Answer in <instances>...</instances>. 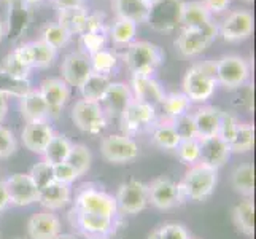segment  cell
<instances>
[{
  "label": "cell",
  "instance_id": "obj_32",
  "mask_svg": "<svg viewBox=\"0 0 256 239\" xmlns=\"http://www.w3.org/2000/svg\"><path fill=\"white\" fill-rule=\"evenodd\" d=\"M152 139H153V144L162 150H175L182 142L174 125H172V120L162 121L160 125H154L153 132H152Z\"/></svg>",
  "mask_w": 256,
  "mask_h": 239
},
{
  "label": "cell",
  "instance_id": "obj_7",
  "mask_svg": "<svg viewBox=\"0 0 256 239\" xmlns=\"http://www.w3.org/2000/svg\"><path fill=\"white\" fill-rule=\"evenodd\" d=\"M70 117L75 126L88 134H100L107 128V115L99 102L84 99L76 101L70 112Z\"/></svg>",
  "mask_w": 256,
  "mask_h": 239
},
{
  "label": "cell",
  "instance_id": "obj_52",
  "mask_svg": "<svg viewBox=\"0 0 256 239\" xmlns=\"http://www.w3.org/2000/svg\"><path fill=\"white\" fill-rule=\"evenodd\" d=\"M58 10L62 8H74V7H83V0H52Z\"/></svg>",
  "mask_w": 256,
  "mask_h": 239
},
{
  "label": "cell",
  "instance_id": "obj_50",
  "mask_svg": "<svg viewBox=\"0 0 256 239\" xmlns=\"http://www.w3.org/2000/svg\"><path fill=\"white\" fill-rule=\"evenodd\" d=\"M204 5L212 15H220L231 5V0H204Z\"/></svg>",
  "mask_w": 256,
  "mask_h": 239
},
{
  "label": "cell",
  "instance_id": "obj_24",
  "mask_svg": "<svg viewBox=\"0 0 256 239\" xmlns=\"http://www.w3.org/2000/svg\"><path fill=\"white\" fill-rule=\"evenodd\" d=\"M70 198H72V190H70V185L66 183H59L56 180H52L48 183L46 187H43L38 190V201L40 204L45 207L46 210H58L66 207Z\"/></svg>",
  "mask_w": 256,
  "mask_h": 239
},
{
  "label": "cell",
  "instance_id": "obj_18",
  "mask_svg": "<svg viewBox=\"0 0 256 239\" xmlns=\"http://www.w3.org/2000/svg\"><path fill=\"white\" fill-rule=\"evenodd\" d=\"M38 93L45 99L51 117H58L68 102L72 91L62 78H45L38 86Z\"/></svg>",
  "mask_w": 256,
  "mask_h": 239
},
{
  "label": "cell",
  "instance_id": "obj_16",
  "mask_svg": "<svg viewBox=\"0 0 256 239\" xmlns=\"http://www.w3.org/2000/svg\"><path fill=\"white\" fill-rule=\"evenodd\" d=\"M253 15L248 10H236L218 28V34L226 42H242L253 34Z\"/></svg>",
  "mask_w": 256,
  "mask_h": 239
},
{
  "label": "cell",
  "instance_id": "obj_5",
  "mask_svg": "<svg viewBox=\"0 0 256 239\" xmlns=\"http://www.w3.org/2000/svg\"><path fill=\"white\" fill-rule=\"evenodd\" d=\"M216 83L226 90H240L250 78L248 61L237 55H228L215 61Z\"/></svg>",
  "mask_w": 256,
  "mask_h": 239
},
{
  "label": "cell",
  "instance_id": "obj_17",
  "mask_svg": "<svg viewBox=\"0 0 256 239\" xmlns=\"http://www.w3.org/2000/svg\"><path fill=\"white\" fill-rule=\"evenodd\" d=\"M60 74L68 86L80 88L84 80L92 74L90 56L83 51L68 53L60 64Z\"/></svg>",
  "mask_w": 256,
  "mask_h": 239
},
{
  "label": "cell",
  "instance_id": "obj_61",
  "mask_svg": "<svg viewBox=\"0 0 256 239\" xmlns=\"http://www.w3.org/2000/svg\"><path fill=\"white\" fill-rule=\"evenodd\" d=\"M190 239H196V237H191V236H190Z\"/></svg>",
  "mask_w": 256,
  "mask_h": 239
},
{
  "label": "cell",
  "instance_id": "obj_15",
  "mask_svg": "<svg viewBox=\"0 0 256 239\" xmlns=\"http://www.w3.org/2000/svg\"><path fill=\"white\" fill-rule=\"evenodd\" d=\"M146 188H148V202H152L154 207L161 210L172 209L183 201V194L178 183L167 179V177L154 179L152 183L146 185Z\"/></svg>",
  "mask_w": 256,
  "mask_h": 239
},
{
  "label": "cell",
  "instance_id": "obj_2",
  "mask_svg": "<svg viewBox=\"0 0 256 239\" xmlns=\"http://www.w3.org/2000/svg\"><path fill=\"white\" fill-rule=\"evenodd\" d=\"M216 182H218L216 169L202 163H196L190 166V169L184 172L178 187L182 190L183 199L202 201L214 193Z\"/></svg>",
  "mask_w": 256,
  "mask_h": 239
},
{
  "label": "cell",
  "instance_id": "obj_55",
  "mask_svg": "<svg viewBox=\"0 0 256 239\" xmlns=\"http://www.w3.org/2000/svg\"><path fill=\"white\" fill-rule=\"evenodd\" d=\"M4 37H5V28H4V23L0 21V42L4 40Z\"/></svg>",
  "mask_w": 256,
  "mask_h": 239
},
{
  "label": "cell",
  "instance_id": "obj_28",
  "mask_svg": "<svg viewBox=\"0 0 256 239\" xmlns=\"http://www.w3.org/2000/svg\"><path fill=\"white\" fill-rule=\"evenodd\" d=\"M212 23V13L207 10L204 2H183L182 7V18H180V26L183 28H200Z\"/></svg>",
  "mask_w": 256,
  "mask_h": 239
},
{
  "label": "cell",
  "instance_id": "obj_60",
  "mask_svg": "<svg viewBox=\"0 0 256 239\" xmlns=\"http://www.w3.org/2000/svg\"><path fill=\"white\" fill-rule=\"evenodd\" d=\"M245 2H253V0H245Z\"/></svg>",
  "mask_w": 256,
  "mask_h": 239
},
{
  "label": "cell",
  "instance_id": "obj_1",
  "mask_svg": "<svg viewBox=\"0 0 256 239\" xmlns=\"http://www.w3.org/2000/svg\"><path fill=\"white\" fill-rule=\"evenodd\" d=\"M215 61H204L191 66L183 77V93L191 102H206L216 90Z\"/></svg>",
  "mask_w": 256,
  "mask_h": 239
},
{
  "label": "cell",
  "instance_id": "obj_4",
  "mask_svg": "<svg viewBox=\"0 0 256 239\" xmlns=\"http://www.w3.org/2000/svg\"><path fill=\"white\" fill-rule=\"evenodd\" d=\"M72 212H82V214H97L116 218L118 207L116 199L113 194L94 188V187H83L75 196Z\"/></svg>",
  "mask_w": 256,
  "mask_h": 239
},
{
  "label": "cell",
  "instance_id": "obj_51",
  "mask_svg": "<svg viewBox=\"0 0 256 239\" xmlns=\"http://www.w3.org/2000/svg\"><path fill=\"white\" fill-rule=\"evenodd\" d=\"M8 206H10V198H8L5 182L0 180V212H4Z\"/></svg>",
  "mask_w": 256,
  "mask_h": 239
},
{
  "label": "cell",
  "instance_id": "obj_20",
  "mask_svg": "<svg viewBox=\"0 0 256 239\" xmlns=\"http://www.w3.org/2000/svg\"><path fill=\"white\" fill-rule=\"evenodd\" d=\"M52 136H54V131H52L48 121H32L26 123L21 132V140L22 145L30 150L32 153L43 155Z\"/></svg>",
  "mask_w": 256,
  "mask_h": 239
},
{
  "label": "cell",
  "instance_id": "obj_10",
  "mask_svg": "<svg viewBox=\"0 0 256 239\" xmlns=\"http://www.w3.org/2000/svg\"><path fill=\"white\" fill-rule=\"evenodd\" d=\"M12 53L29 69H46L52 66L58 56V50L48 45L42 39L22 43L21 47H18Z\"/></svg>",
  "mask_w": 256,
  "mask_h": 239
},
{
  "label": "cell",
  "instance_id": "obj_57",
  "mask_svg": "<svg viewBox=\"0 0 256 239\" xmlns=\"http://www.w3.org/2000/svg\"><path fill=\"white\" fill-rule=\"evenodd\" d=\"M144 2H145V4H148L150 7H152V5H153L154 2H158V0H144Z\"/></svg>",
  "mask_w": 256,
  "mask_h": 239
},
{
  "label": "cell",
  "instance_id": "obj_39",
  "mask_svg": "<svg viewBox=\"0 0 256 239\" xmlns=\"http://www.w3.org/2000/svg\"><path fill=\"white\" fill-rule=\"evenodd\" d=\"M90 61H91L92 72L105 75V77H108L112 74V70L116 67V64H118L116 56H114L112 51L105 50V48L100 50V51H97V53H94V55H91Z\"/></svg>",
  "mask_w": 256,
  "mask_h": 239
},
{
  "label": "cell",
  "instance_id": "obj_48",
  "mask_svg": "<svg viewBox=\"0 0 256 239\" xmlns=\"http://www.w3.org/2000/svg\"><path fill=\"white\" fill-rule=\"evenodd\" d=\"M52 174H54L56 182L66 183V185H72L78 177H80L74 167L67 163H59V164L52 166Z\"/></svg>",
  "mask_w": 256,
  "mask_h": 239
},
{
  "label": "cell",
  "instance_id": "obj_35",
  "mask_svg": "<svg viewBox=\"0 0 256 239\" xmlns=\"http://www.w3.org/2000/svg\"><path fill=\"white\" fill-rule=\"evenodd\" d=\"M137 34V24L132 23L129 20H122V18H118L114 24L110 29V39L114 45L118 47H128L136 39Z\"/></svg>",
  "mask_w": 256,
  "mask_h": 239
},
{
  "label": "cell",
  "instance_id": "obj_44",
  "mask_svg": "<svg viewBox=\"0 0 256 239\" xmlns=\"http://www.w3.org/2000/svg\"><path fill=\"white\" fill-rule=\"evenodd\" d=\"M172 125L178 134L180 140H191V139H198V132H196V125H194V118L191 113H184L182 117L172 120Z\"/></svg>",
  "mask_w": 256,
  "mask_h": 239
},
{
  "label": "cell",
  "instance_id": "obj_38",
  "mask_svg": "<svg viewBox=\"0 0 256 239\" xmlns=\"http://www.w3.org/2000/svg\"><path fill=\"white\" fill-rule=\"evenodd\" d=\"M66 163L72 166L74 169L78 172V175H83L91 167L92 155H91L90 148H88L86 145H82V144H75L74 145L72 144V148H70Z\"/></svg>",
  "mask_w": 256,
  "mask_h": 239
},
{
  "label": "cell",
  "instance_id": "obj_59",
  "mask_svg": "<svg viewBox=\"0 0 256 239\" xmlns=\"http://www.w3.org/2000/svg\"><path fill=\"white\" fill-rule=\"evenodd\" d=\"M16 239H29V237H16Z\"/></svg>",
  "mask_w": 256,
  "mask_h": 239
},
{
  "label": "cell",
  "instance_id": "obj_9",
  "mask_svg": "<svg viewBox=\"0 0 256 239\" xmlns=\"http://www.w3.org/2000/svg\"><path fill=\"white\" fill-rule=\"evenodd\" d=\"M100 153L108 163H130L138 156L140 148L130 136L126 134H110L102 139Z\"/></svg>",
  "mask_w": 256,
  "mask_h": 239
},
{
  "label": "cell",
  "instance_id": "obj_45",
  "mask_svg": "<svg viewBox=\"0 0 256 239\" xmlns=\"http://www.w3.org/2000/svg\"><path fill=\"white\" fill-rule=\"evenodd\" d=\"M0 70H4V72L10 74L13 77L26 78V80H29V74H30V69L26 67L13 53H10V55L4 58L2 64H0Z\"/></svg>",
  "mask_w": 256,
  "mask_h": 239
},
{
  "label": "cell",
  "instance_id": "obj_8",
  "mask_svg": "<svg viewBox=\"0 0 256 239\" xmlns=\"http://www.w3.org/2000/svg\"><path fill=\"white\" fill-rule=\"evenodd\" d=\"M183 0H158L150 7L148 26L156 32H172L180 26Z\"/></svg>",
  "mask_w": 256,
  "mask_h": 239
},
{
  "label": "cell",
  "instance_id": "obj_25",
  "mask_svg": "<svg viewBox=\"0 0 256 239\" xmlns=\"http://www.w3.org/2000/svg\"><path fill=\"white\" fill-rule=\"evenodd\" d=\"M21 115L26 123L48 121L51 118L48 105L38 90H30L28 94L21 97Z\"/></svg>",
  "mask_w": 256,
  "mask_h": 239
},
{
  "label": "cell",
  "instance_id": "obj_46",
  "mask_svg": "<svg viewBox=\"0 0 256 239\" xmlns=\"http://www.w3.org/2000/svg\"><path fill=\"white\" fill-rule=\"evenodd\" d=\"M237 126H239V120H237L232 113L229 112H222V118H220V128H218V134L223 140L229 144L232 140Z\"/></svg>",
  "mask_w": 256,
  "mask_h": 239
},
{
  "label": "cell",
  "instance_id": "obj_53",
  "mask_svg": "<svg viewBox=\"0 0 256 239\" xmlns=\"http://www.w3.org/2000/svg\"><path fill=\"white\" fill-rule=\"evenodd\" d=\"M6 113H8V97L0 94V125L4 123Z\"/></svg>",
  "mask_w": 256,
  "mask_h": 239
},
{
  "label": "cell",
  "instance_id": "obj_13",
  "mask_svg": "<svg viewBox=\"0 0 256 239\" xmlns=\"http://www.w3.org/2000/svg\"><path fill=\"white\" fill-rule=\"evenodd\" d=\"M70 223L84 236L108 237L116 229V218L97 214H82V212L70 210Z\"/></svg>",
  "mask_w": 256,
  "mask_h": 239
},
{
  "label": "cell",
  "instance_id": "obj_27",
  "mask_svg": "<svg viewBox=\"0 0 256 239\" xmlns=\"http://www.w3.org/2000/svg\"><path fill=\"white\" fill-rule=\"evenodd\" d=\"M113 10L118 18L129 20L132 23H146L150 13V5L144 0H112Z\"/></svg>",
  "mask_w": 256,
  "mask_h": 239
},
{
  "label": "cell",
  "instance_id": "obj_43",
  "mask_svg": "<svg viewBox=\"0 0 256 239\" xmlns=\"http://www.w3.org/2000/svg\"><path fill=\"white\" fill-rule=\"evenodd\" d=\"M30 175V179L34 180V183L37 185V188H43L46 187L48 183H51L54 180V174H52V164H50L45 159H42L40 163L34 164L30 167V171L28 172Z\"/></svg>",
  "mask_w": 256,
  "mask_h": 239
},
{
  "label": "cell",
  "instance_id": "obj_23",
  "mask_svg": "<svg viewBox=\"0 0 256 239\" xmlns=\"http://www.w3.org/2000/svg\"><path fill=\"white\" fill-rule=\"evenodd\" d=\"M60 233V220L51 210L34 214L28 222L29 239H52Z\"/></svg>",
  "mask_w": 256,
  "mask_h": 239
},
{
  "label": "cell",
  "instance_id": "obj_41",
  "mask_svg": "<svg viewBox=\"0 0 256 239\" xmlns=\"http://www.w3.org/2000/svg\"><path fill=\"white\" fill-rule=\"evenodd\" d=\"M105 42H107V32L104 28L99 29H92L82 34V45L84 48L83 53H86L88 56L94 55V53L104 50Z\"/></svg>",
  "mask_w": 256,
  "mask_h": 239
},
{
  "label": "cell",
  "instance_id": "obj_30",
  "mask_svg": "<svg viewBox=\"0 0 256 239\" xmlns=\"http://www.w3.org/2000/svg\"><path fill=\"white\" fill-rule=\"evenodd\" d=\"M231 185L236 193L245 198H253L254 193V169L253 164L245 163L237 166L231 174Z\"/></svg>",
  "mask_w": 256,
  "mask_h": 239
},
{
  "label": "cell",
  "instance_id": "obj_34",
  "mask_svg": "<svg viewBox=\"0 0 256 239\" xmlns=\"http://www.w3.org/2000/svg\"><path fill=\"white\" fill-rule=\"evenodd\" d=\"M70 148H72V142L62 134H54L52 139L50 140V144L43 153V159L48 161L50 164H59V163H66V159L68 156Z\"/></svg>",
  "mask_w": 256,
  "mask_h": 239
},
{
  "label": "cell",
  "instance_id": "obj_33",
  "mask_svg": "<svg viewBox=\"0 0 256 239\" xmlns=\"http://www.w3.org/2000/svg\"><path fill=\"white\" fill-rule=\"evenodd\" d=\"M32 90L30 82L26 78H18L0 70V94L5 97H18L21 99Z\"/></svg>",
  "mask_w": 256,
  "mask_h": 239
},
{
  "label": "cell",
  "instance_id": "obj_6",
  "mask_svg": "<svg viewBox=\"0 0 256 239\" xmlns=\"http://www.w3.org/2000/svg\"><path fill=\"white\" fill-rule=\"evenodd\" d=\"M218 37V26L212 21L200 28H183L178 39L175 40V47L183 56L192 58L206 51Z\"/></svg>",
  "mask_w": 256,
  "mask_h": 239
},
{
  "label": "cell",
  "instance_id": "obj_22",
  "mask_svg": "<svg viewBox=\"0 0 256 239\" xmlns=\"http://www.w3.org/2000/svg\"><path fill=\"white\" fill-rule=\"evenodd\" d=\"M132 101H134V96H132L130 86H128L126 83L116 82V83H110L107 93L102 97L100 105L105 115L121 118V115L124 113V110Z\"/></svg>",
  "mask_w": 256,
  "mask_h": 239
},
{
  "label": "cell",
  "instance_id": "obj_42",
  "mask_svg": "<svg viewBox=\"0 0 256 239\" xmlns=\"http://www.w3.org/2000/svg\"><path fill=\"white\" fill-rule=\"evenodd\" d=\"M176 156L182 163L192 166L199 163V155H200V148H199V139H191V140H182L178 147L175 148Z\"/></svg>",
  "mask_w": 256,
  "mask_h": 239
},
{
  "label": "cell",
  "instance_id": "obj_26",
  "mask_svg": "<svg viewBox=\"0 0 256 239\" xmlns=\"http://www.w3.org/2000/svg\"><path fill=\"white\" fill-rule=\"evenodd\" d=\"M222 112L216 107H200L196 113L192 115L194 118V125H196V132H198V139H206L218 134V128H220V118H222Z\"/></svg>",
  "mask_w": 256,
  "mask_h": 239
},
{
  "label": "cell",
  "instance_id": "obj_29",
  "mask_svg": "<svg viewBox=\"0 0 256 239\" xmlns=\"http://www.w3.org/2000/svg\"><path fill=\"white\" fill-rule=\"evenodd\" d=\"M232 223L237 231L252 237L254 234V206L252 198H245L232 209Z\"/></svg>",
  "mask_w": 256,
  "mask_h": 239
},
{
  "label": "cell",
  "instance_id": "obj_54",
  "mask_svg": "<svg viewBox=\"0 0 256 239\" xmlns=\"http://www.w3.org/2000/svg\"><path fill=\"white\" fill-rule=\"evenodd\" d=\"M52 239H76V236L70 234V233H59L56 237H52Z\"/></svg>",
  "mask_w": 256,
  "mask_h": 239
},
{
  "label": "cell",
  "instance_id": "obj_58",
  "mask_svg": "<svg viewBox=\"0 0 256 239\" xmlns=\"http://www.w3.org/2000/svg\"><path fill=\"white\" fill-rule=\"evenodd\" d=\"M83 239H107V237H96V236H84Z\"/></svg>",
  "mask_w": 256,
  "mask_h": 239
},
{
  "label": "cell",
  "instance_id": "obj_37",
  "mask_svg": "<svg viewBox=\"0 0 256 239\" xmlns=\"http://www.w3.org/2000/svg\"><path fill=\"white\" fill-rule=\"evenodd\" d=\"M161 107L164 109L167 117L170 120H175L184 113H190L191 101L188 99L184 93H170V94H166Z\"/></svg>",
  "mask_w": 256,
  "mask_h": 239
},
{
  "label": "cell",
  "instance_id": "obj_14",
  "mask_svg": "<svg viewBox=\"0 0 256 239\" xmlns=\"http://www.w3.org/2000/svg\"><path fill=\"white\" fill-rule=\"evenodd\" d=\"M5 182L10 204L13 206H30L38 201V188L28 172H16L8 177Z\"/></svg>",
  "mask_w": 256,
  "mask_h": 239
},
{
  "label": "cell",
  "instance_id": "obj_21",
  "mask_svg": "<svg viewBox=\"0 0 256 239\" xmlns=\"http://www.w3.org/2000/svg\"><path fill=\"white\" fill-rule=\"evenodd\" d=\"M132 96L134 101L144 102L152 107H160L166 97L161 85L152 75H132Z\"/></svg>",
  "mask_w": 256,
  "mask_h": 239
},
{
  "label": "cell",
  "instance_id": "obj_56",
  "mask_svg": "<svg viewBox=\"0 0 256 239\" xmlns=\"http://www.w3.org/2000/svg\"><path fill=\"white\" fill-rule=\"evenodd\" d=\"M148 239H161V237H160V234H158V229H154V231L150 233Z\"/></svg>",
  "mask_w": 256,
  "mask_h": 239
},
{
  "label": "cell",
  "instance_id": "obj_36",
  "mask_svg": "<svg viewBox=\"0 0 256 239\" xmlns=\"http://www.w3.org/2000/svg\"><path fill=\"white\" fill-rule=\"evenodd\" d=\"M254 144V126L252 123H239L237 131L229 142L232 153H246L253 148Z\"/></svg>",
  "mask_w": 256,
  "mask_h": 239
},
{
  "label": "cell",
  "instance_id": "obj_31",
  "mask_svg": "<svg viewBox=\"0 0 256 239\" xmlns=\"http://www.w3.org/2000/svg\"><path fill=\"white\" fill-rule=\"evenodd\" d=\"M110 78L100 75V74H91L84 82L82 83V86L78 88L83 96L84 101H91V102H99L102 101V97L107 93L108 86H110Z\"/></svg>",
  "mask_w": 256,
  "mask_h": 239
},
{
  "label": "cell",
  "instance_id": "obj_3",
  "mask_svg": "<svg viewBox=\"0 0 256 239\" xmlns=\"http://www.w3.org/2000/svg\"><path fill=\"white\" fill-rule=\"evenodd\" d=\"M122 61L132 75H152L162 64L164 51L152 42L138 40L128 45Z\"/></svg>",
  "mask_w": 256,
  "mask_h": 239
},
{
  "label": "cell",
  "instance_id": "obj_47",
  "mask_svg": "<svg viewBox=\"0 0 256 239\" xmlns=\"http://www.w3.org/2000/svg\"><path fill=\"white\" fill-rule=\"evenodd\" d=\"M16 137L13 132L0 125V158H10L16 152Z\"/></svg>",
  "mask_w": 256,
  "mask_h": 239
},
{
  "label": "cell",
  "instance_id": "obj_19",
  "mask_svg": "<svg viewBox=\"0 0 256 239\" xmlns=\"http://www.w3.org/2000/svg\"><path fill=\"white\" fill-rule=\"evenodd\" d=\"M199 163L214 167V169H220L231 156V147L223 140L220 136H212L206 139H199Z\"/></svg>",
  "mask_w": 256,
  "mask_h": 239
},
{
  "label": "cell",
  "instance_id": "obj_12",
  "mask_svg": "<svg viewBox=\"0 0 256 239\" xmlns=\"http://www.w3.org/2000/svg\"><path fill=\"white\" fill-rule=\"evenodd\" d=\"M121 128L124 131L126 136H134L142 132L144 129L150 128L154 125L156 121V109L152 105L138 102V101H132L124 113L121 115Z\"/></svg>",
  "mask_w": 256,
  "mask_h": 239
},
{
  "label": "cell",
  "instance_id": "obj_40",
  "mask_svg": "<svg viewBox=\"0 0 256 239\" xmlns=\"http://www.w3.org/2000/svg\"><path fill=\"white\" fill-rule=\"evenodd\" d=\"M70 32L67 29H64L62 26L59 23H54V24H46L45 29L42 32V40L46 42L48 45H51L52 48H62L64 45H67V42L70 40Z\"/></svg>",
  "mask_w": 256,
  "mask_h": 239
},
{
  "label": "cell",
  "instance_id": "obj_49",
  "mask_svg": "<svg viewBox=\"0 0 256 239\" xmlns=\"http://www.w3.org/2000/svg\"><path fill=\"white\" fill-rule=\"evenodd\" d=\"M158 234L161 239H190L188 229L180 223H164L158 228Z\"/></svg>",
  "mask_w": 256,
  "mask_h": 239
},
{
  "label": "cell",
  "instance_id": "obj_11",
  "mask_svg": "<svg viewBox=\"0 0 256 239\" xmlns=\"http://www.w3.org/2000/svg\"><path fill=\"white\" fill-rule=\"evenodd\" d=\"M114 199H116L118 212L128 215H136L138 212L145 210L148 206L146 183L138 180H129L126 183H121Z\"/></svg>",
  "mask_w": 256,
  "mask_h": 239
}]
</instances>
